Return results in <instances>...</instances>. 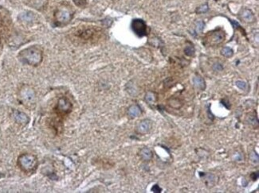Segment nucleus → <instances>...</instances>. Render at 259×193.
Returning <instances> with one entry per match:
<instances>
[{
	"instance_id": "1",
	"label": "nucleus",
	"mask_w": 259,
	"mask_h": 193,
	"mask_svg": "<svg viewBox=\"0 0 259 193\" xmlns=\"http://www.w3.org/2000/svg\"><path fill=\"white\" fill-rule=\"evenodd\" d=\"M18 58L23 64L36 67L42 62L43 53L40 48L32 45L22 49L18 55Z\"/></svg>"
},
{
	"instance_id": "2",
	"label": "nucleus",
	"mask_w": 259,
	"mask_h": 193,
	"mask_svg": "<svg viewBox=\"0 0 259 193\" xmlns=\"http://www.w3.org/2000/svg\"><path fill=\"white\" fill-rule=\"evenodd\" d=\"M17 165L22 172L27 174L35 173L38 166V160L35 155L32 153H22L17 160Z\"/></svg>"
},
{
	"instance_id": "3",
	"label": "nucleus",
	"mask_w": 259,
	"mask_h": 193,
	"mask_svg": "<svg viewBox=\"0 0 259 193\" xmlns=\"http://www.w3.org/2000/svg\"><path fill=\"white\" fill-rule=\"evenodd\" d=\"M20 103L27 108H33L36 104V92L29 85H23L18 92Z\"/></svg>"
},
{
	"instance_id": "4",
	"label": "nucleus",
	"mask_w": 259,
	"mask_h": 193,
	"mask_svg": "<svg viewBox=\"0 0 259 193\" xmlns=\"http://www.w3.org/2000/svg\"><path fill=\"white\" fill-rule=\"evenodd\" d=\"M74 12L69 6L61 5L54 11V22L57 26H64L70 22Z\"/></svg>"
},
{
	"instance_id": "5",
	"label": "nucleus",
	"mask_w": 259,
	"mask_h": 193,
	"mask_svg": "<svg viewBox=\"0 0 259 193\" xmlns=\"http://www.w3.org/2000/svg\"><path fill=\"white\" fill-rule=\"evenodd\" d=\"M72 108L73 104L69 99L66 97H61L57 100V104L54 107V112L57 118L61 120L72 111Z\"/></svg>"
},
{
	"instance_id": "6",
	"label": "nucleus",
	"mask_w": 259,
	"mask_h": 193,
	"mask_svg": "<svg viewBox=\"0 0 259 193\" xmlns=\"http://www.w3.org/2000/svg\"><path fill=\"white\" fill-rule=\"evenodd\" d=\"M132 30L138 37H142L147 34V25L142 19H133L132 22Z\"/></svg>"
},
{
	"instance_id": "7",
	"label": "nucleus",
	"mask_w": 259,
	"mask_h": 193,
	"mask_svg": "<svg viewBox=\"0 0 259 193\" xmlns=\"http://www.w3.org/2000/svg\"><path fill=\"white\" fill-rule=\"evenodd\" d=\"M11 115H12L14 121L20 126L27 125L30 122V118L28 117L27 114L20 110H14Z\"/></svg>"
},
{
	"instance_id": "8",
	"label": "nucleus",
	"mask_w": 259,
	"mask_h": 193,
	"mask_svg": "<svg viewBox=\"0 0 259 193\" xmlns=\"http://www.w3.org/2000/svg\"><path fill=\"white\" fill-rule=\"evenodd\" d=\"M152 127V123L150 120H148V119L143 120V121H141V122L138 124V126H137L136 131H137V132L139 133V134H146L151 131Z\"/></svg>"
},
{
	"instance_id": "9",
	"label": "nucleus",
	"mask_w": 259,
	"mask_h": 193,
	"mask_svg": "<svg viewBox=\"0 0 259 193\" xmlns=\"http://www.w3.org/2000/svg\"><path fill=\"white\" fill-rule=\"evenodd\" d=\"M240 17L245 22H247V23H252L255 21V16H254V13L247 8H244L242 10Z\"/></svg>"
},
{
	"instance_id": "10",
	"label": "nucleus",
	"mask_w": 259,
	"mask_h": 193,
	"mask_svg": "<svg viewBox=\"0 0 259 193\" xmlns=\"http://www.w3.org/2000/svg\"><path fill=\"white\" fill-rule=\"evenodd\" d=\"M141 113H142V110H141V107L137 104L132 105L131 107H129V108L128 109V115L132 118L139 117Z\"/></svg>"
},
{
	"instance_id": "11",
	"label": "nucleus",
	"mask_w": 259,
	"mask_h": 193,
	"mask_svg": "<svg viewBox=\"0 0 259 193\" xmlns=\"http://www.w3.org/2000/svg\"><path fill=\"white\" fill-rule=\"evenodd\" d=\"M193 84L197 88L201 91H203L206 88V84L203 78L201 77L200 75H195L193 78Z\"/></svg>"
},
{
	"instance_id": "12",
	"label": "nucleus",
	"mask_w": 259,
	"mask_h": 193,
	"mask_svg": "<svg viewBox=\"0 0 259 193\" xmlns=\"http://www.w3.org/2000/svg\"><path fill=\"white\" fill-rule=\"evenodd\" d=\"M140 156L144 161H150L153 157V153L150 149L145 147L140 151Z\"/></svg>"
},
{
	"instance_id": "13",
	"label": "nucleus",
	"mask_w": 259,
	"mask_h": 193,
	"mask_svg": "<svg viewBox=\"0 0 259 193\" xmlns=\"http://www.w3.org/2000/svg\"><path fill=\"white\" fill-rule=\"evenodd\" d=\"M224 40V33L222 32H215L212 34L211 41L213 44H219Z\"/></svg>"
},
{
	"instance_id": "14",
	"label": "nucleus",
	"mask_w": 259,
	"mask_h": 193,
	"mask_svg": "<svg viewBox=\"0 0 259 193\" xmlns=\"http://www.w3.org/2000/svg\"><path fill=\"white\" fill-rule=\"evenodd\" d=\"M155 100H156V96H155V93H153V92H148L146 96H145V101L148 104H153V103H155Z\"/></svg>"
},
{
	"instance_id": "15",
	"label": "nucleus",
	"mask_w": 259,
	"mask_h": 193,
	"mask_svg": "<svg viewBox=\"0 0 259 193\" xmlns=\"http://www.w3.org/2000/svg\"><path fill=\"white\" fill-rule=\"evenodd\" d=\"M221 54L225 57H231L234 55V51L231 48L224 47L221 50Z\"/></svg>"
},
{
	"instance_id": "16",
	"label": "nucleus",
	"mask_w": 259,
	"mask_h": 193,
	"mask_svg": "<svg viewBox=\"0 0 259 193\" xmlns=\"http://www.w3.org/2000/svg\"><path fill=\"white\" fill-rule=\"evenodd\" d=\"M184 53H185L186 55L188 56V57H191V56H193L194 54V48L192 45H188L186 46L185 49H184Z\"/></svg>"
},
{
	"instance_id": "17",
	"label": "nucleus",
	"mask_w": 259,
	"mask_h": 193,
	"mask_svg": "<svg viewBox=\"0 0 259 193\" xmlns=\"http://www.w3.org/2000/svg\"><path fill=\"white\" fill-rule=\"evenodd\" d=\"M209 10V6L207 4H203L200 6H199L196 10V13L197 14H203L206 13L207 11H208Z\"/></svg>"
},
{
	"instance_id": "18",
	"label": "nucleus",
	"mask_w": 259,
	"mask_h": 193,
	"mask_svg": "<svg viewBox=\"0 0 259 193\" xmlns=\"http://www.w3.org/2000/svg\"><path fill=\"white\" fill-rule=\"evenodd\" d=\"M204 26H205V23L203 21H199L196 23V26H195V31L198 33H201L203 30Z\"/></svg>"
},
{
	"instance_id": "19",
	"label": "nucleus",
	"mask_w": 259,
	"mask_h": 193,
	"mask_svg": "<svg viewBox=\"0 0 259 193\" xmlns=\"http://www.w3.org/2000/svg\"><path fill=\"white\" fill-rule=\"evenodd\" d=\"M235 85L239 88L241 90H245L246 88V82L242 80H237L235 82Z\"/></svg>"
},
{
	"instance_id": "20",
	"label": "nucleus",
	"mask_w": 259,
	"mask_h": 193,
	"mask_svg": "<svg viewBox=\"0 0 259 193\" xmlns=\"http://www.w3.org/2000/svg\"><path fill=\"white\" fill-rule=\"evenodd\" d=\"M250 160H251V161L254 162V163H257V162H258V155H257V153H255L254 151H253V152L250 153Z\"/></svg>"
},
{
	"instance_id": "21",
	"label": "nucleus",
	"mask_w": 259,
	"mask_h": 193,
	"mask_svg": "<svg viewBox=\"0 0 259 193\" xmlns=\"http://www.w3.org/2000/svg\"><path fill=\"white\" fill-rule=\"evenodd\" d=\"M222 69H223V66H222L220 63H215V64L213 65V70H214V71L220 72Z\"/></svg>"
},
{
	"instance_id": "22",
	"label": "nucleus",
	"mask_w": 259,
	"mask_h": 193,
	"mask_svg": "<svg viewBox=\"0 0 259 193\" xmlns=\"http://www.w3.org/2000/svg\"><path fill=\"white\" fill-rule=\"evenodd\" d=\"M75 4L78 6H83L86 4V1L85 0H74Z\"/></svg>"
},
{
	"instance_id": "23",
	"label": "nucleus",
	"mask_w": 259,
	"mask_h": 193,
	"mask_svg": "<svg viewBox=\"0 0 259 193\" xmlns=\"http://www.w3.org/2000/svg\"><path fill=\"white\" fill-rule=\"evenodd\" d=\"M152 191H153V192L159 193V192H161V191H162V189H161V188H159V187L157 185V184H155V185H154L153 187H152Z\"/></svg>"
},
{
	"instance_id": "24",
	"label": "nucleus",
	"mask_w": 259,
	"mask_h": 193,
	"mask_svg": "<svg viewBox=\"0 0 259 193\" xmlns=\"http://www.w3.org/2000/svg\"><path fill=\"white\" fill-rule=\"evenodd\" d=\"M250 177H251L252 180H256L257 179V177H258V173H253L251 174V176H250Z\"/></svg>"
}]
</instances>
